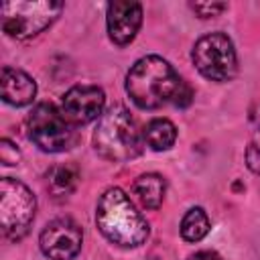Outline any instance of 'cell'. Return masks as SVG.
Returning <instances> with one entry per match:
<instances>
[{"label":"cell","mask_w":260,"mask_h":260,"mask_svg":"<svg viewBox=\"0 0 260 260\" xmlns=\"http://www.w3.org/2000/svg\"><path fill=\"white\" fill-rule=\"evenodd\" d=\"M183 79L173 65L158 55H146L138 59L126 75V91L130 100L142 110H156L167 102H173Z\"/></svg>","instance_id":"6da1fadb"},{"label":"cell","mask_w":260,"mask_h":260,"mask_svg":"<svg viewBox=\"0 0 260 260\" xmlns=\"http://www.w3.org/2000/svg\"><path fill=\"white\" fill-rule=\"evenodd\" d=\"M95 221L100 232L116 246L136 248L148 238V223L136 211L130 197L118 189L110 187L102 193L95 209Z\"/></svg>","instance_id":"7a4b0ae2"},{"label":"cell","mask_w":260,"mask_h":260,"mask_svg":"<svg viewBox=\"0 0 260 260\" xmlns=\"http://www.w3.org/2000/svg\"><path fill=\"white\" fill-rule=\"evenodd\" d=\"M95 150L114 162H126L140 152V136L136 122L124 106H112L102 114L93 132Z\"/></svg>","instance_id":"3957f363"},{"label":"cell","mask_w":260,"mask_h":260,"mask_svg":"<svg viewBox=\"0 0 260 260\" xmlns=\"http://www.w3.org/2000/svg\"><path fill=\"white\" fill-rule=\"evenodd\" d=\"M63 10L55 0H16L2 4V30L18 41L43 32Z\"/></svg>","instance_id":"277c9868"},{"label":"cell","mask_w":260,"mask_h":260,"mask_svg":"<svg viewBox=\"0 0 260 260\" xmlns=\"http://www.w3.org/2000/svg\"><path fill=\"white\" fill-rule=\"evenodd\" d=\"M37 201L30 189L12 179L4 177L0 181V225L2 234L8 240H20L28 234V228L35 219Z\"/></svg>","instance_id":"5b68a950"},{"label":"cell","mask_w":260,"mask_h":260,"mask_svg":"<svg viewBox=\"0 0 260 260\" xmlns=\"http://www.w3.org/2000/svg\"><path fill=\"white\" fill-rule=\"evenodd\" d=\"M71 126L73 124L65 120L61 110L47 102L35 106L26 118L28 138L45 152H63L71 148L75 140Z\"/></svg>","instance_id":"8992f818"},{"label":"cell","mask_w":260,"mask_h":260,"mask_svg":"<svg viewBox=\"0 0 260 260\" xmlns=\"http://www.w3.org/2000/svg\"><path fill=\"white\" fill-rule=\"evenodd\" d=\"M193 63L197 71L211 81H230L238 71L234 43L223 32H209L193 47Z\"/></svg>","instance_id":"52a82bcc"},{"label":"cell","mask_w":260,"mask_h":260,"mask_svg":"<svg viewBox=\"0 0 260 260\" xmlns=\"http://www.w3.org/2000/svg\"><path fill=\"white\" fill-rule=\"evenodd\" d=\"M81 242H83L81 228L69 217L53 219L51 223L45 225V230L41 232V238H39L43 254L51 260L75 258L77 252L81 250Z\"/></svg>","instance_id":"ba28073f"},{"label":"cell","mask_w":260,"mask_h":260,"mask_svg":"<svg viewBox=\"0 0 260 260\" xmlns=\"http://www.w3.org/2000/svg\"><path fill=\"white\" fill-rule=\"evenodd\" d=\"M106 95L98 85H75L61 98V114L69 124H87L102 116Z\"/></svg>","instance_id":"9c48e42d"},{"label":"cell","mask_w":260,"mask_h":260,"mask_svg":"<svg viewBox=\"0 0 260 260\" xmlns=\"http://www.w3.org/2000/svg\"><path fill=\"white\" fill-rule=\"evenodd\" d=\"M142 24V6L130 0H116L108 6V35L116 45L134 41Z\"/></svg>","instance_id":"30bf717a"},{"label":"cell","mask_w":260,"mask_h":260,"mask_svg":"<svg viewBox=\"0 0 260 260\" xmlns=\"http://www.w3.org/2000/svg\"><path fill=\"white\" fill-rule=\"evenodd\" d=\"M0 91H2V100L6 104L22 108V106H28L35 100L37 83L22 69L4 67L2 69V77H0Z\"/></svg>","instance_id":"8fae6325"},{"label":"cell","mask_w":260,"mask_h":260,"mask_svg":"<svg viewBox=\"0 0 260 260\" xmlns=\"http://www.w3.org/2000/svg\"><path fill=\"white\" fill-rule=\"evenodd\" d=\"M165 179L156 173H146V175H140L134 185H132V193L134 197L138 199V203L146 209H156L160 203H162V197H165Z\"/></svg>","instance_id":"7c38bea8"},{"label":"cell","mask_w":260,"mask_h":260,"mask_svg":"<svg viewBox=\"0 0 260 260\" xmlns=\"http://www.w3.org/2000/svg\"><path fill=\"white\" fill-rule=\"evenodd\" d=\"M144 140L152 150H169L177 140V128L167 118H154L144 130Z\"/></svg>","instance_id":"4fadbf2b"},{"label":"cell","mask_w":260,"mask_h":260,"mask_svg":"<svg viewBox=\"0 0 260 260\" xmlns=\"http://www.w3.org/2000/svg\"><path fill=\"white\" fill-rule=\"evenodd\" d=\"M79 181V173L73 165H59L53 167L47 177V187L53 197H69Z\"/></svg>","instance_id":"5bb4252c"},{"label":"cell","mask_w":260,"mask_h":260,"mask_svg":"<svg viewBox=\"0 0 260 260\" xmlns=\"http://www.w3.org/2000/svg\"><path fill=\"white\" fill-rule=\"evenodd\" d=\"M209 232V217L201 207H191L181 221V236L185 242H199Z\"/></svg>","instance_id":"9a60e30c"},{"label":"cell","mask_w":260,"mask_h":260,"mask_svg":"<svg viewBox=\"0 0 260 260\" xmlns=\"http://www.w3.org/2000/svg\"><path fill=\"white\" fill-rule=\"evenodd\" d=\"M252 122H254V132L246 148V162L252 173H260V108L252 112Z\"/></svg>","instance_id":"2e32d148"},{"label":"cell","mask_w":260,"mask_h":260,"mask_svg":"<svg viewBox=\"0 0 260 260\" xmlns=\"http://www.w3.org/2000/svg\"><path fill=\"white\" fill-rule=\"evenodd\" d=\"M191 8L199 18H211V16H217L219 12H223L228 8V4L225 2H191Z\"/></svg>","instance_id":"e0dca14e"},{"label":"cell","mask_w":260,"mask_h":260,"mask_svg":"<svg viewBox=\"0 0 260 260\" xmlns=\"http://www.w3.org/2000/svg\"><path fill=\"white\" fill-rule=\"evenodd\" d=\"M0 160H2L6 167L18 165V160H20V150H18L16 144H12L8 138H4V140L0 142Z\"/></svg>","instance_id":"ac0fdd59"},{"label":"cell","mask_w":260,"mask_h":260,"mask_svg":"<svg viewBox=\"0 0 260 260\" xmlns=\"http://www.w3.org/2000/svg\"><path fill=\"white\" fill-rule=\"evenodd\" d=\"M191 102H193V89L183 81L181 87H179V91H177V95L173 98V104H175L177 108H187Z\"/></svg>","instance_id":"d6986e66"},{"label":"cell","mask_w":260,"mask_h":260,"mask_svg":"<svg viewBox=\"0 0 260 260\" xmlns=\"http://www.w3.org/2000/svg\"><path fill=\"white\" fill-rule=\"evenodd\" d=\"M187 260H221V256L217 252H211V250H201V252L191 254Z\"/></svg>","instance_id":"ffe728a7"}]
</instances>
